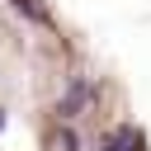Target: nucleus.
Here are the masks:
<instances>
[{"instance_id":"nucleus-1","label":"nucleus","mask_w":151,"mask_h":151,"mask_svg":"<svg viewBox=\"0 0 151 151\" xmlns=\"http://www.w3.org/2000/svg\"><path fill=\"white\" fill-rule=\"evenodd\" d=\"M90 99H94V85H90L85 76H71V85H66V94H61L57 113H61V118H76V113H80Z\"/></svg>"},{"instance_id":"nucleus-2","label":"nucleus","mask_w":151,"mask_h":151,"mask_svg":"<svg viewBox=\"0 0 151 151\" xmlns=\"http://www.w3.org/2000/svg\"><path fill=\"white\" fill-rule=\"evenodd\" d=\"M137 146H142V137H137L132 127H118V132L104 142V151H137Z\"/></svg>"},{"instance_id":"nucleus-3","label":"nucleus","mask_w":151,"mask_h":151,"mask_svg":"<svg viewBox=\"0 0 151 151\" xmlns=\"http://www.w3.org/2000/svg\"><path fill=\"white\" fill-rule=\"evenodd\" d=\"M57 146H61V151H80V142H76V132H57Z\"/></svg>"},{"instance_id":"nucleus-4","label":"nucleus","mask_w":151,"mask_h":151,"mask_svg":"<svg viewBox=\"0 0 151 151\" xmlns=\"http://www.w3.org/2000/svg\"><path fill=\"white\" fill-rule=\"evenodd\" d=\"M0 127H5V109H0Z\"/></svg>"}]
</instances>
